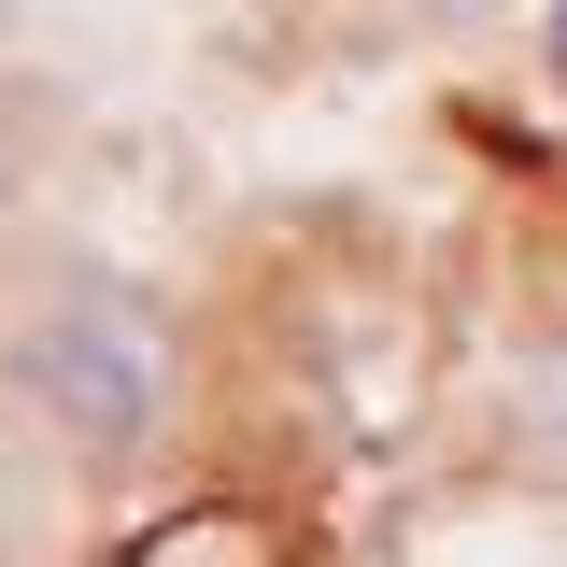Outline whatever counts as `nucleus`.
<instances>
[{"label":"nucleus","mask_w":567,"mask_h":567,"mask_svg":"<svg viewBox=\"0 0 567 567\" xmlns=\"http://www.w3.org/2000/svg\"><path fill=\"white\" fill-rule=\"evenodd\" d=\"M0 398L43 425V454L85 483H128L156 468V440L185 412V327L171 298L100 256H58L0 298Z\"/></svg>","instance_id":"obj_1"},{"label":"nucleus","mask_w":567,"mask_h":567,"mask_svg":"<svg viewBox=\"0 0 567 567\" xmlns=\"http://www.w3.org/2000/svg\"><path fill=\"white\" fill-rule=\"evenodd\" d=\"M511 425H525L539 483H567V327H554L539 354H525V398H511Z\"/></svg>","instance_id":"obj_2"},{"label":"nucleus","mask_w":567,"mask_h":567,"mask_svg":"<svg viewBox=\"0 0 567 567\" xmlns=\"http://www.w3.org/2000/svg\"><path fill=\"white\" fill-rule=\"evenodd\" d=\"M539 58H554V85H567V0H539Z\"/></svg>","instance_id":"obj_3"},{"label":"nucleus","mask_w":567,"mask_h":567,"mask_svg":"<svg viewBox=\"0 0 567 567\" xmlns=\"http://www.w3.org/2000/svg\"><path fill=\"white\" fill-rule=\"evenodd\" d=\"M412 14H454V29H468V14H496V0H412Z\"/></svg>","instance_id":"obj_4"}]
</instances>
